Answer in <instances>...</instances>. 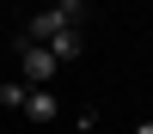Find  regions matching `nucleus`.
I'll return each instance as SVG.
<instances>
[{
  "label": "nucleus",
  "instance_id": "obj_1",
  "mask_svg": "<svg viewBox=\"0 0 153 134\" xmlns=\"http://www.w3.org/2000/svg\"><path fill=\"white\" fill-rule=\"evenodd\" d=\"M12 55H19V79L31 85V92L55 79V55H49V49H37V43H25V37H12Z\"/></svg>",
  "mask_w": 153,
  "mask_h": 134
},
{
  "label": "nucleus",
  "instance_id": "obj_2",
  "mask_svg": "<svg viewBox=\"0 0 153 134\" xmlns=\"http://www.w3.org/2000/svg\"><path fill=\"white\" fill-rule=\"evenodd\" d=\"M43 49L55 55V67H61V61H80V55H86V31H55Z\"/></svg>",
  "mask_w": 153,
  "mask_h": 134
},
{
  "label": "nucleus",
  "instance_id": "obj_3",
  "mask_svg": "<svg viewBox=\"0 0 153 134\" xmlns=\"http://www.w3.org/2000/svg\"><path fill=\"white\" fill-rule=\"evenodd\" d=\"M25 116H31V122H55V92H49V85L25 92Z\"/></svg>",
  "mask_w": 153,
  "mask_h": 134
},
{
  "label": "nucleus",
  "instance_id": "obj_4",
  "mask_svg": "<svg viewBox=\"0 0 153 134\" xmlns=\"http://www.w3.org/2000/svg\"><path fill=\"white\" fill-rule=\"evenodd\" d=\"M25 92H31L25 79H0V104L6 110H25Z\"/></svg>",
  "mask_w": 153,
  "mask_h": 134
},
{
  "label": "nucleus",
  "instance_id": "obj_5",
  "mask_svg": "<svg viewBox=\"0 0 153 134\" xmlns=\"http://www.w3.org/2000/svg\"><path fill=\"white\" fill-rule=\"evenodd\" d=\"M135 134H153V122H141V128H135Z\"/></svg>",
  "mask_w": 153,
  "mask_h": 134
}]
</instances>
